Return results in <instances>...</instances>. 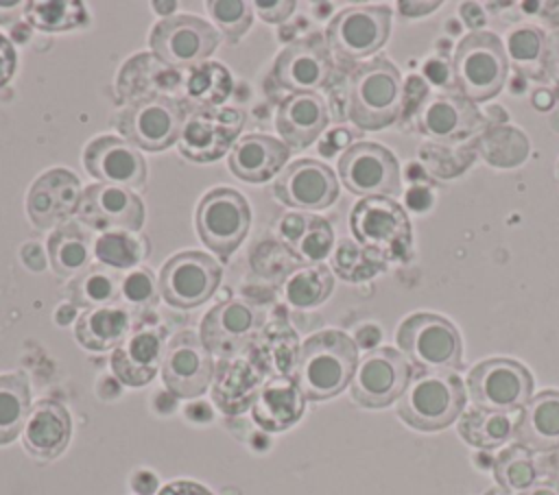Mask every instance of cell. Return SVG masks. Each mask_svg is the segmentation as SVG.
I'll return each mask as SVG.
<instances>
[{
    "label": "cell",
    "mask_w": 559,
    "mask_h": 495,
    "mask_svg": "<svg viewBox=\"0 0 559 495\" xmlns=\"http://www.w3.org/2000/svg\"><path fill=\"white\" fill-rule=\"evenodd\" d=\"M404 102V83L395 63L373 57L358 63L345 79V118L362 131L391 126Z\"/></svg>",
    "instance_id": "cell-1"
},
{
    "label": "cell",
    "mask_w": 559,
    "mask_h": 495,
    "mask_svg": "<svg viewBox=\"0 0 559 495\" xmlns=\"http://www.w3.org/2000/svg\"><path fill=\"white\" fill-rule=\"evenodd\" d=\"M356 366V342L338 329H323L301 345L293 379L306 399L323 401L347 388Z\"/></svg>",
    "instance_id": "cell-2"
},
{
    "label": "cell",
    "mask_w": 559,
    "mask_h": 495,
    "mask_svg": "<svg viewBox=\"0 0 559 495\" xmlns=\"http://www.w3.org/2000/svg\"><path fill=\"white\" fill-rule=\"evenodd\" d=\"M452 85L469 102H485L500 94L509 74V57L502 39L489 31L467 33L454 48Z\"/></svg>",
    "instance_id": "cell-3"
},
{
    "label": "cell",
    "mask_w": 559,
    "mask_h": 495,
    "mask_svg": "<svg viewBox=\"0 0 559 495\" xmlns=\"http://www.w3.org/2000/svg\"><path fill=\"white\" fill-rule=\"evenodd\" d=\"M465 408V388L454 371H417L397 403V416L421 432L454 423Z\"/></svg>",
    "instance_id": "cell-4"
},
{
    "label": "cell",
    "mask_w": 559,
    "mask_h": 495,
    "mask_svg": "<svg viewBox=\"0 0 559 495\" xmlns=\"http://www.w3.org/2000/svg\"><path fill=\"white\" fill-rule=\"evenodd\" d=\"M349 229L358 244L378 257L406 262L413 253L408 214L389 196L360 198L349 214Z\"/></svg>",
    "instance_id": "cell-5"
},
{
    "label": "cell",
    "mask_w": 559,
    "mask_h": 495,
    "mask_svg": "<svg viewBox=\"0 0 559 495\" xmlns=\"http://www.w3.org/2000/svg\"><path fill=\"white\" fill-rule=\"evenodd\" d=\"M188 116L186 102L175 96H144L114 116V126L135 148L159 153L179 142Z\"/></svg>",
    "instance_id": "cell-6"
},
{
    "label": "cell",
    "mask_w": 559,
    "mask_h": 495,
    "mask_svg": "<svg viewBox=\"0 0 559 495\" xmlns=\"http://www.w3.org/2000/svg\"><path fill=\"white\" fill-rule=\"evenodd\" d=\"M395 340L402 355L419 371H454L463 362L461 334L439 314L417 312L406 316L395 331Z\"/></svg>",
    "instance_id": "cell-7"
},
{
    "label": "cell",
    "mask_w": 559,
    "mask_h": 495,
    "mask_svg": "<svg viewBox=\"0 0 559 495\" xmlns=\"http://www.w3.org/2000/svg\"><path fill=\"white\" fill-rule=\"evenodd\" d=\"M194 227L201 242L214 255L227 259L249 233L251 207L238 190L218 185L205 192L199 201Z\"/></svg>",
    "instance_id": "cell-8"
},
{
    "label": "cell",
    "mask_w": 559,
    "mask_h": 495,
    "mask_svg": "<svg viewBox=\"0 0 559 495\" xmlns=\"http://www.w3.org/2000/svg\"><path fill=\"white\" fill-rule=\"evenodd\" d=\"M218 41V28L197 15H168L148 35L151 52L179 72L201 65Z\"/></svg>",
    "instance_id": "cell-9"
},
{
    "label": "cell",
    "mask_w": 559,
    "mask_h": 495,
    "mask_svg": "<svg viewBox=\"0 0 559 495\" xmlns=\"http://www.w3.org/2000/svg\"><path fill=\"white\" fill-rule=\"evenodd\" d=\"M391 11L384 4H360L338 11L328 28L330 52L341 61H356L376 55L389 39Z\"/></svg>",
    "instance_id": "cell-10"
},
{
    "label": "cell",
    "mask_w": 559,
    "mask_h": 495,
    "mask_svg": "<svg viewBox=\"0 0 559 495\" xmlns=\"http://www.w3.org/2000/svg\"><path fill=\"white\" fill-rule=\"evenodd\" d=\"M223 270L212 255L201 251H179L159 268V297L179 310H192L214 297Z\"/></svg>",
    "instance_id": "cell-11"
},
{
    "label": "cell",
    "mask_w": 559,
    "mask_h": 495,
    "mask_svg": "<svg viewBox=\"0 0 559 495\" xmlns=\"http://www.w3.org/2000/svg\"><path fill=\"white\" fill-rule=\"evenodd\" d=\"M334 76V57L328 41L319 35H306L290 41L271 68L269 81L273 87L290 94H314L328 87Z\"/></svg>",
    "instance_id": "cell-12"
},
{
    "label": "cell",
    "mask_w": 559,
    "mask_h": 495,
    "mask_svg": "<svg viewBox=\"0 0 559 495\" xmlns=\"http://www.w3.org/2000/svg\"><path fill=\"white\" fill-rule=\"evenodd\" d=\"M245 126V113L231 107H188L179 135V153L197 164L221 159L234 148Z\"/></svg>",
    "instance_id": "cell-13"
},
{
    "label": "cell",
    "mask_w": 559,
    "mask_h": 495,
    "mask_svg": "<svg viewBox=\"0 0 559 495\" xmlns=\"http://www.w3.org/2000/svg\"><path fill=\"white\" fill-rule=\"evenodd\" d=\"M467 390L478 408L515 412L531 401L533 377L528 369L515 360L489 358L469 371Z\"/></svg>",
    "instance_id": "cell-14"
},
{
    "label": "cell",
    "mask_w": 559,
    "mask_h": 495,
    "mask_svg": "<svg viewBox=\"0 0 559 495\" xmlns=\"http://www.w3.org/2000/svg\"><path fill=\"white\" fill-rule=\"evenodd\" d=\"M343 185L358 196H395L402 192V172L395 155L376 142H356L338 157Z\"/></svg>",
    "instance_id": "cell-15"
},
{
    "label": "cell",
    "mask_w": 559,
    "mask_h": 495,
    "mask_svg": "<svg viewBox=\"0 0 559 495\" xmlns=\"http://www.w3.org/2000/svg\"><path fill=\"white\" fill-rule=\"evenodd\" d=\"M408 360L391 349L380 347L358 362L349 382L352 399L362 408H384L402 397L411 382Z\"/></svg>",
    "instance_id": "cell-16"
},
{
    "label": "cell",
    "mask_w": 559,
    "mask_h": 495,
    "mask_svg": "<svg viewBox=\"0 0 559 495\" xmlns=\"http://www.w3.org/2000/svg\"><path fill=\"white\" fill-rule=\"evenodd\" d=\"M76 220L94 231L135 233L144 225L142 198L122 185L92 183L83 190Z\"/></svg>",
    "instance_id": "cell-17"
},
{
    "label": "cell",
    "mask_w": 559,
    "mask_h": 495,
    "mask_svg": "<svg viewBox=\"0 0 559 495\" xmlns=\"http://www.w3.org/2000/svg\"><path fill=\"white\" fill-rule=\"evenodd\" d=\"M164 386L181 399H192L205 393L214 373V360L199 334L186 329L177 331L166 345L162 355Z\"/></svg>",
    "instance_id": "cell-18"
},
{
    "label": "cell",
    "mask_w": 559,
    "mask_h": 495,
    "mask_svg": "<svg viewBox=\"0 0 559 495\" xmlns=\"http://www.w3.org/2000/svg\"><path fill=\"white\" fill-rule=\"evenodd\" d=\"M260 312L238 299L216 303L201 321V342L221 360L245 351L260 331Z\"/></svg>",
    "instance_id": "cell-19"
},
{
    "label": "cell",
    "mask_w": 559,
    "mask_h": 495,
    "mask_svg": "<svg viewBox=\"0 0 559 495\" xmlns=\"http://www.w3.org/2000/svg\"><path fill=\"white\" fill-rule=\"evenodd\" d=\"M273 194L286 207L317 212L338 198V179L332 168L317 159H297L277 174Z\"/></svg>",
    "instance_id": "cell-20"
},
{
    "label": "cell",
    "mask_w": 559,
    "mask_h": 495,
    "mask_svg": "<svg viewBox=\"0 0 559 495\" xmlns=\"http://www.w3.org/2000/svg\"><path fill=\"white\" fill-rule=\"evenodd\" d=\"M83 166L98 183L122 185L129 190L146 185V161L124 137H94L83 150Z\"/></svg>",
    "instance_id": "cell-21"
},
{
    "label": "cell",
    "mask_w": 559,
    "mask_h": 495,
    "mask_svg": "<svg viewBox=\"0 0 559 495\" xmlns=\"http://www.w3.org/2000/svg\"><path fill=\"white\" fill-rule=\"evenodd\" d=\"M81 181L66 168H50L39 174L26 194V214L37 229H52L68 222L79 209Z\"/></svg>",
    "instance_id": "cell-22"
},
{
    "label": "cell",
    "mask_w": 559,
    "mask_h": 495,
    "mask_svg": "<svg viewBox=\"0 0 559 495\" xmlns=\"http://www.w3.org/2000/svg\"><path fill=\"white\" fill-rule=\"evenodd\" d=\"M413 118L417 131L437 142H461L483 126L476 105L456 92L426 96Z\"/></svg>",
    "instance_id": "cell-23"
},
{
    "label": "cell",
    "mask_w": 559,
    "mask_h": 495,
    "mask_svg": "<svg viewBox=\"0 0 559 495\" xmlns=\"http://www.w3.org/2000/svg\"><path fill=\"white\" fill-rule=\"evenodd\" d=\"M269 379L253 351L247 347L234 358L221 360L214 377L212 397L216 406L227 414H240L247 410L262 384Z\"/></svg>",
    "instance_id": "cell-24"
},
{
    "label": "cell",
    "mask_w": 559,
    "mask_h": 495,
    "mask_svg": "<svg viewBox=\"0 0 559 495\" xmlns=\"http://www.w3.org/2000/svg\"><path fill=\"white\" fill-rule=\"evenodd\" d=\"M183 74L153 52H140L127 59L116 79V92L122 102H133L144 96H175L177 89H183Z\"/></svg>",
    "instance_id": "cell-25"
},
{
    "label": "cell",
    "mask_w": 559,
    "mask_h": 495,
    "mask_svg": "<svg viewBox=\"0 0 559 495\" xmlns=\"http://www.w3.org/2000/svg\"><path fill=\"white\" fill-rule=\"evenodd\" d=\"M330 107L323 96L314 94H288L275 116L277 133L288 148L301 150L310 146L328 126Z\"/></svg>",
    "instance_id": "cell-26"
},
{
    "label": "cell",
    "mask_w": 559,
    "mask_h": 495,
    "mask_svg": "<svg viewBox=\"0 0 559 495\" xmlns=\"http://www.w3.org/2000/svg\"><path fill=\"white\" fill-rule=\"evenodd\" d=\"M290 148L271 135H242L229 150L227 166L234 177L247 183H264L286 168Z\"/></svg>",
    "instance_id": "cell-27"
},
{
    "label": "cell",
    "mask_w": 559,
    "mask_h": 495,
    "mask_svg": "<svg viewBox=\"0 0 559 495\" xmlns=\"http://www.w3.org/2000/svg\"><path fill=\"white\" fill-rule=\"evenodd\" d=\"M72 421L68 410L50 399H41L31 406L28 419L22 430L24 449L41 460L57 458L70 440Z\"/></svg>",
    "instance_id": "cell-28"
},
{
    "label": "cell",
    "mask_w": 559,
    "mask_h": 495,
    "mask_svg": "<svg viewBox=\"0 0 559 495\" xmlns=\"http://www.w3.org/2000/svg\"><path fill=\"white\" fill-rule=\"evenodd\" d=\"M282 244L304 264H321L334 249L332 225L314 214L288 212L277 222Z\"/></svg>",
    "instance_id": "cell-29"
},
{
    "label": "cell",
    "mask_w": 559,
    "mask_h": 495,
    "mask_svg": "<svg viewBox=\"0 0 559 495\" xmlns=\"http://www.w3.org/2000/svg\"><path fill=\"white\" fill-rule=\"evenodd\" d=\"M306 397L293 377H269L251 403V416L266 432H282L304 414Z\"/></svg>",
    "instance_id": "cell-30"
},
{
    "label": "cell",
    "mask_w": 559,
    "mask_h": 495,
    "mask_svg": "<svg viewBox=\"0 0 559 495\" xmlns=\"http://www.w3.org/2000/svg\"><path fill=\"white\" fill-rule=\"evenodd\" d=\"M164 340L155 329H140L111 353V371L127 386H144L162 369Z\"/></svg>",
    "instance_id": "cell-31"
},
{
    "label": "cell",
    "mask_w": 559,
    "mask_h": 495,
    "mask_svg": "<svg viewBox=\"0 0 559 495\" xmlns=\"http://www.w3.org/2000/svg\"><path fill=\"white\" fill-rule=\"evenodd\" d=\"M515 440L528 451L559 449V390L531 397L515 421Z\"/></svg>",
    "instance_id": "cell-32"
},
{
    "label": "cell",
    "mask_w": 559,
    "mask_h": 495,
    "mask_svg": "<svg viewBox=\"0 0 559 495\" xmlns=\"http://www.w3.org/2000/svg\"><path fill=\"white\" fill-rule=\"evenodd\" d=\"M249 349L269 377H293L301 347L297 345V334L288 323L271 321L258 331Z\"/></svg>",
    "instance_id": "cell-33"
},
{
    "label": "cell",
    "mask_w": 559,
    "mask_h": 495,
    "mask_svg": "<svg viewBox=\"0 0 559 495\" xmlns=\"http://www.w3.org/2000/svg\"><path fill=\"white\" fill-rule=\"evenodd\" d=\"M131 331V316L122 307L85 310L74 321V336L90 351H109L120 347Z\"/></svg>",
    "instance_id": "cell-34"
},
{
    "label": "cell",
    "mask_w": 559,
    "mask_h": 495,
    "mask_svg": "<svg viewBox=\"0 0 559 495\" xmlns=\"http://www.w3.org/2000/svg\"><path fill=\"white\" fill-rule=\"evenodd\" d=\"M46 253L57 277H76L87 268L92 257L87 229L81 222H63L50 233Z\"/></svg>",
    "instance_id": "cell-35"
},
{
    "label": "cell",
    "mask_w": 559,
    "mask_h": 495,
    "mask_svg": "<svg viewBox=\"0 0 559 495\" xmlns=\"http://www.w3.org/2000/svg\"><path fill=\"white\" fill-rule=\"evenodd\" d=\"M120 288L122 279L118 277V273H114V268L94 264L70 279V283L66 286V299L74 307H109L122 294Z\"/></svg>",
    "instance_id": "cell-36"
},
{
    "label": "cell",
    "mask_w": 559,
    "mask_h": 495,
    "mask_svg": "<svg viewBox=\"0 0 559 495\" xmlns=\"http://www.w3.org/2000/svg\"><path fill=\"white\" fill-rule=\"evenodd\" d=\"M474 150L493 168H518L528 157V137L507 124H489L474 142Z\"/></svg>",
    "instance_id": "cell-37"
},
{
    "label": "cell",
    "mask_w": 559,
    "mask_h": 495,
    "mask_svg": "<svg viewBox=\"0 0 559 495\" xmlns=\"http://www.w3.org/2000/svg\"><path fill=\"white\" fill-rule=\"evenodd\" d=\"M234 92L229 70L218 61H203L183 81L186 107H221Z\"/></svg>",
    "instance_id": "cell-38"
},
{
    "label": "cell",
    "mask_w": 559,
    "mask_h": 495,
    "mask_svg": "<svg viewBox=\"0 0 559 495\" xmlns=\"http://www.w3.org/2000/svg\"><path fill=\"white\" fill-rule=\"evenodd\" d=\"M334 288L332 270L325 264H299L284 279V301L295 310H308L323 303Z\"/></svg>",
    "instance_id": "cell-39"
},
{
    "label": "cell",
    "mask_w": 559,
    "mask_h": 495,
    "mask_svg": "<svg viewBox=\"0 0 559 495\" xmlns=\"http://www.w3.org/2000/svg\"><path fill=\"white\" fill-rule=\"evenodd\" d=\"M31 412V384L24 373L0 375V445L15 440Z\"/></svg>",
    "instance_id": "cell-40"
},
{
    "label": "cell",
    "mask_w": 559,
    "mask_h": 495,
    "mask_svg": "<svg viewBox=\"0 0 559 495\" xmlns=\"http://www.w3.org/2000/svg\"><path fill=\"white\" fill-rule=\"evenodd\" d=\"M459 434L465 438V443L474 447L493 449L504 445L515 434V421L509 412H496L474 406L461 416Z\"/></svg>",
    "instance_id": "cell-41"
},
{
    "label": "cell",
    "mask_w": 559,
    "mask_h": 495,
    "mask_svg": "<svg viewBox=\"0 0 559 495\" xmlns=\"http://www.w3.org/2000/svg\"><path fill=\"white\" fill-rule=\"evenodd\" d=\"M26 24L41 33L72 31L87 24V11L81 0H33L24 9Z\"/></svg>",
    "instance_id": "cell-42"
},
{
    "label": "cell",
    "mask_w": 559,
    "mask_h": 495,
    "mask_svg": "<svg viewBox=\"0 0 559 495\" xmlns=\"http://www.w3.org/2000/svg\"><path fill=\"white\" fill-rule=\"evenodd\" d=\"M544 48H546V35L535 24L515 26L507 35V57L509 65L513 63L518 72L526 76H537L539 70H544Z\"/></svg>",
    "instance_id": "cell-43"
},
{
    "label": "cell",
    "mask_w": 559,
    "mask_h": 495,
    "mask_svg": "<svg viewBox=\"0 0 559 495\" xmlns=\"http://www.w3.org/2000/svg\"><path fill=\"white\" fill-rule=\"evenodd\" d=\"M384 268L386 262L382 257L354 240H341L332 251V273H336L345 281H367Z\"/></svg>",
    "instance_id": "cell-44"
},
{
    "label": "cell",
    "mask_w": 559,
    "mask_h": 495,
    "mask_svg": "<svg viewBox=\"0 0 559 495\" xmlns=\"http://www.w3.org/2000/svg\"><path fill=\"white\" fill-rule=\"evenodd\" d=\"M144 251H146L144 244L124 231L100 233L92 246V253L96 255V259L103 266L114 268V270L133 268L144 257Z\"/></svg>",
    "instance_id": "cell-45"
},
{
    "label": "cell",
    "mask_w": 559,
    "mask_h": 495,
    "mask_svg": "<svg viewBox=\"0 0 559 495\" xmlns=\"http://www.w3.org/2000/svg\"><path fill=\"white\" fill-rule=\"evenodd\" d=\"M496 480L507 491H526L533 486L537 478V467L533 462V456L526 447L513 445L507 447L493 464Z\"/></svg>",
    "instance_id": "cell-46"
},
{
    "label": "cell",
    "mask_w": 559,
    "mask_h": 495,
    "mask_svg": "<svg viewBox=\"0 0 559 495\" xmlns=\"http://www.w3.org/2000/svg\"><path fill=\"white\" fill-rule=\"evenodd\" d=\"M214 24L227 37V41H238L253 24L251 4L242 0H210L205 2Z\"/></svg>",
    "instance_id": "cell-47"
},
{
    "label": "cell",
    "mask_w": 559,
    "mask_h": 495,
    "mask_svg": "<svg viewBox=\"0 0 559 495\" xmlns=\"http://www.w3.org/2000/svg\"><path fill=\"white\" fill-rule=\"evenodd\" d=\"M299 266V259L275 240H266L251 251V268L266 279H286Z\"/></svg>",
    "instance_id": "cell-48"
},
{
    "label": "cell",
    "mask_w": 559,
    "mask_h": 495,
    "mask_svg": "<svg viewBox=\"0 0 559 495\" xmlns=\"http://www.w3.org/2000/svg\"><path fill=\"white\" fill-rule=\"evenodd\" d=\"M421 159L437 177L450 179L454 174H461L469 161L474 159V148H448L443 144H424L421 146Z\"/></svg>",
    "instance_id": "cell-49"
},
{
    "label": "cell",
    "mask_w": 559,
    "mask_h": 495,
    "mask_svg": "<svg viewBox=\"0 0 559 495\" xmlns=\"http://www.w3.org/2000/svg\"><path fill=\"white\" fill-rule=\"evenodd\" d=\"M120 292H122V297H124L129 303L140 305V307H148V305H155V301L159 299V283H157V279L153 277L151 270L138 268V270L129 273V275L122 279Z\"/></svg>",
    "instance_id": "cell-50"
},
{
    "label": "cell",
    "mask_w": 559,
    "mask_h": 495,
    "mask_svg": "<svg viewBox=\"0 0 559 495\" xmlns=\"http://www.w3.org/2000/svg\"><path fill=\"white\" fill-rule=\"evenodd\" d=\"M251 9L271 24H280L288 20L295 11V0H255L251 2Z\"/></svg>",
    "instance_id": "cell-51"
},
{
    "label": "cell",
    "mask_w": 559,
    "mask_h": 495,
    "mask_svg": "<svg viewBox=\"0 0 559 495\" xmlns=\"http://www.w3.org/2000/svg\"><path fill=\"white\" fill-rule=\"evenodd\" d=\"M15 63H17V55H15L13 41L0 35V89L13 79Z\"/></svg>",
    "instance_id": "cell-52"
},
{
    "label": "cell",
    "mask_w": 559,
    "mask_h": 495,
    "mask_svg": "<svg viewBox=\"0 0 559 495\" xmlns=\"http://www.w3.org/2000/svg\"><path fill=\"white\" fill-rule=\"evenodd\" d=\"M542 65H544V72L559 85V31H555L546 37Z\"/></svg>",
    "instance_id": "cell-53"
},
{
    "label": "cell",
    "mask_w": 559,
    "mask_h": 495,
    "mask_svg": "<svg viewBox=\"0 0 559 495\" xmlns=\"http://www.w3.org/2000/svg\"><path fill=\"white\" fill-rule=\"evenodd\" d=\"M157 495H212L205 486L190 480H175L166 484Z\"/></svg>",
    "instance_id": "cell-54"
},
{
    "label": "cell",
    "mask_w": 559,
    "mask_h": 495,
    "mask_svg": "<svg viewBox=\"0 0 559 495\" xmlns=\"http://www.w3.org/2000/svg\"><path fill=\"white\" fill-rule=\"evenodd\" d=\"M22 262H24L26 268L39 273V270L46 266V255H44V251H41L39 244H33V242H31V244H24V246H22Z\"/></svg>",
    "instance_id": "cell-55"
},
{
    "label": "cell",
    "mask_w": 559,
    "mask_h": 495,
    "mask_svg": "<svg viewBox=\"0 0 559 495\" xmlns=\"http://www.w3.org/2000/svg\"><path fill=\"white\" fill-rule=\"evenodd\" d=\"M26 2L13 0V2H0V24H15L24 15Z\"/></svg>",
    "instance_id": "cell-56"
},
{
    "label": "cell",
    "mask_w": 559,
    "mask_h": 495,
    "mask_svg": "<svg viewBox=\"0 0 559 495\" xmlns=\"http://www.w3.org/2000/svg\"><path fill=\"white\" fill-rule=\"evenodd\" d=\"M400 13L404 15H411V17H417V15H426V13H432L435 9L441 7V2H400Z\"/></svg>",
    "instance_id": "cell-57"
},
{
    "label": "cell",
    "mask_w": 559,
    "mask_h": 495,
    "mask_svg": "<svg viewBox=\"0 0 559 495\" xmlns=\"http://www.w3.org/2000/svg\"><path fill=\"white\" fill-rule=\"evenodd\" d=\"M347 140H349V133H347V131H332V133L328 135V140L321 142L319 153H321V155H332L338 146H347Z\"/></svg>",
    "instance_id": "cell-58"
},
{
    "label": "cell",
    "mask_w": 559,
    "mask_h": 495,
    "mask_svg": "<svg viewBox=\"0 0 559 495\" xmlns=\"http://www.w3.org/2000/svg\"><path fill=\"white\" fill-rule=\"evenodd\" d=\"M74 316H76V310H74V305H72V303H68V305H59V307H57V312H55V321H57V323H61V325L70 323Z\"/></svg>",
    "instance_id": "cell-59"
},
{
    "label": "cell",
    "mask_w": 559,
    "mask_h": 495,
    "mask_svg": "<svg viewBox=\"0 0 559 495\" xmlns=\"http://www.w3.org/2000/svg\"><path fill=\"white\" fill-rule=\"evenodd\" d=\"M520 495H559V491L548 486V484H537V486H531V488L522 491Z\"/></svg>",
    "instance_id": "cell-60"
},
{
    "label": "cell",
    "mask_w": 559,
    "mask_h": 495,
    "mask_svg": "<svg viewBox=\"0 0 559 495\" xmlns=\"http://www.w3.org/2000/svg\"><path fill=\"white\" fill-rule=\"evenodd\" d=\"M153 9H157V13H162V15H170V11L175 9V2H153Z\"/></svg>",
    "instance_id": "cell-61"
},
{
    "label": "cell",
    "mask_w": 559,
    "mask_h": 495,
    "mask_svg": "<svg viewBox=\"0 0 559 495\" xmlns=\"http://www.w3.org/2000/svg\"><path fill=\"white\" fill-rule=\"evenodd\" d=\"M557 179H559V161H557Z\"/></svg>",
    "instance_id": "cell-62"
}]
</instances>
